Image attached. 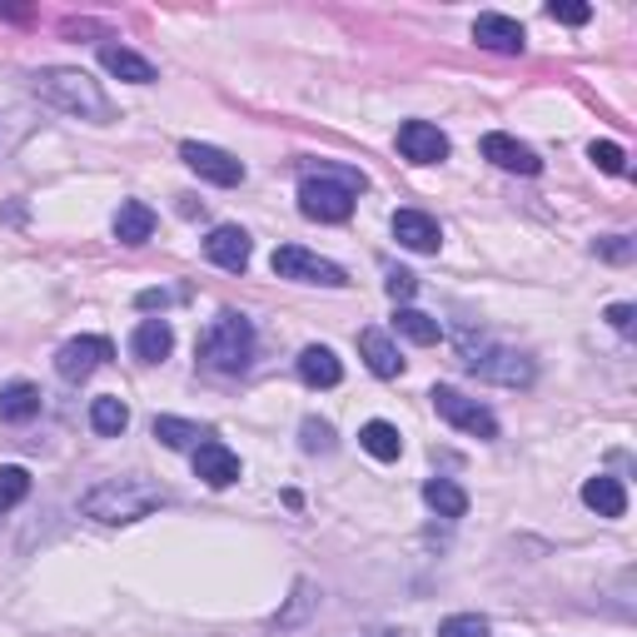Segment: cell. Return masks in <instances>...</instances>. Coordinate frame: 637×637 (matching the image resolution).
Here are the masks:
<instances>
[{"label": "cell", "instance_id": "obj_1", "mask_svg": "<svg viewBox=\"0 0 637 637\" xmlns=\"http://www.w3.org/2000/svg\"><path fill=\"white\" fill-rule=\"evenodd\" d=\"M160 503H165V488L145 484V478H105V484H95L80 498L85 519H95V523H140Z\"/></svg>", "mask_w": 637, "mask_h": 637}, {"label": "cell", "instance_id": "obj_2", "mask_svg": "<svg viewBox=\"0 0 637 637\" xmlns=\"http://www.w3.org/2000/svg\"><path fill=\"white\" fill-rule=\"evenodd\" d=\"M249 359H254V324H249L245 314H235V309L214 314V324L200 339V364L210 369V374L235 378L249 369Z\"/></svg>", "mask_w": 637, "mask_h": 637}, {"label": "cell", "instance_id": "obj_3", "mask_svg": "<svg viewBox=\"0 0 637 637\" xmlns=\"http://www.w3.org/2000/svg\"><path fill=\"white\" fill-rule=\"evenodd\" d=\"M36 95L40 100H50L55 110H65V115H80V120H115V110H110L105 90L90 80L85 71H40L36 75Z\"/></svg>", "mask_w": 637, "mask_h": 637}, {"label": "cell", "instance_id": "obj_4", "mask_svg": "<svg viewBox=\"0 0 637 637\" xmlns=\"http://www.w3.org/2000/svg\"><path fill=\"white\" fill-rule=\"evenodd\" d=\"M354 185H344V179H329V175H309L299 185V210L304 220H318V225H344L349 214H354Z\"/></svg>", "mask_w": 637, "mask_h": 637}, {"label": "cell", "instance_id": "obj_5", "mask_svg": "<svg viewBox=\"0 0 637 637\" xmlns=\"http://www.w3.org/2000/svg\"><path fill=\"white\" fill-rule=\"evenodd\" d=\"M270 264L279 279H295V284H324V289H344V284H349V274L334 260H318V254H309V249H299V245H279Z\"/></svg>", "mask_w": 637, "mask_h": 637}, {"label": "cell", "instance_id": "obj_6", "mask_svg": "<svg viewBox=\"0 0 637 637\" xmlns=\"http://www.w3.org/2000/svg\"><path fill=\"white\" fill-rule=\"evenodd\" d=\"M434 409H438V419H449V424L463 428V434L498 438V419H494V413H488L478 399H463V394L449 389V384H438V389H434Z\"/></svg>", "mask_w": 637, "mask_h": 637}, {"label": "cell", "instance_id": "obj_7", "mask_svg": "<svg viewBox=\"0 0 637 637\" xmlns=\"http://www.w3.org/2000/svg\"><path fill=\"white\" fill-rule=\"evenodd\" d=\"M463 364L473 369L478 378H488V384H508V389H523V384H533V359L513 354V349H469V359Z\"/></svg>", "mask_w": 637, "mask_h": 637}, {"label": "cell", "instance_id": "obj_8", "mask_svg": "<svg viewBox=\"0 0 637 637\" xmlns=\"http://www.w3.org/2000/svg\"><path fill=\"white\" fill-rule=\"evenodd\" d=\"M110 354H115V344H110V339H100V334H80V339H71L55 354V369H60V378H65V384H85L95 369L110 364Z\"/></svg>", "mask_w": 637, "mask_h": 637}, {"label": "cell", "instance_id": "obj_9", "mask_svg": "<svg viewBox=\"0 0 637 637\" xmlns=\"http://www.w3.org/2000/svg\"><path fill=\"white\" fill-rule=\"evenodd\" d=\"M179 154H185V165L195 170L200 179H210V185H245V160H235L229 150H214V145H195L185 140L179 145Z\"/></svg>", "mask_w": 637, "mask_h": 637}, {"label": "cell", "instance_id": "obj_10", "mask_svg": "<svg viewBox=\"0 0 637 637\" xmlns=\"http://www.w3.org/2000/svg\"><path fill=\"white\" fill-rule=\"evenodd\" d=\"M399 150L413 165H438V160H449V135L438 130V125H428V120H403Z\"/></svg>", "mask_w": 637, "mask_h": 637}, {"label": "cell", "instance_id": "obj_11", "mask_svg": "<svg viewBox=\"0 0 637 637\" xmlns=\"http://www.w3.org/2000/svg\"><path fill=\"white\" fill-rule=\"evenodd\" d=\"M195 478H204L210 488H229L239 484V453L220 438H204L200 449H195Z\"/></svg>", "mask_w": 637, "mask_h": 637}, {"label": "cell", "instance_id": "obj_12", "mask_svg": "<svg viewBox=\"0 0 637 637\" xmlns=\"http://www.w3.org/2000/svg\"><path fill=\"white\" fill-rule=\"evenodd\" d=\"M249 254H254V245H249V235L239 225H220L210 239H204V260L220 264V270H229V274H245Z\"/></svg>", "mask_w": 637, "mask_h": 637}, {"label": "cell", "instance_id": "obj_13", "mask_svg": "<svg viewBox=\"0 0 637 637\" xmlns=\"http://www.w3.org/2000/svg\"><path fill=\"white\" fill-rule=\"evenodd\" d=\"M394 239H399L403 249H413V254H438L444 229H438V220H428L424 210H399L394 214Z\"/></svg>", "mask_w": 637, "mask_h": 637}, {"label": "cell", "instance_id": "obj_14", "mask_svg": "<svg viewBox=\"0 0 637 637\" xmlns=\"http://www.w3.org/2000/svg\"><path fill=\"white\" fill-rule=\"evenodd\" d=\"M473 40L484 50H498V55H523V46H528V36H523L519 21H508V15H478L473 21Z\"/></svg>", "mask_w": 637, "mask_h": 637}, {"label": "cell", "instance_id": "obj_15", "mask_svg": "<svg viewBox=\"0 0 637 637\" xmlns=\"http://www.w3.org/2000/svg\"><path fill=\"white\" fill-rule=\"evenodd\" d=\"M484 160H494L508 175H538V170H544V160H538L528 145L513 140V135H484Z\"/></svg>", "mask_w": 637, "mask_h": 637}, {"label": "cell", "instance_id": "obj_16", "mask_svg": "<svg viewBox=\"0 0 637 637\" xmlns=\"http://www.w3.org/2000/svg\"><path fill=\"white\" fill-rule=\"evenodd\" d=\"M170 349H175V329L165 318H145L140 329L130 334V354L140 364H160V359H170Z\"/></svg>", "mask_w": 637, "mask_h": 637}, {"label": "cell", "instance_id": "obj_17", "mask_svg": "<svg viewBox=\"0 0 637 637\" xmlns=\"http://www.w3.org/2000/svg\"><path fill=\"white\" fill-rule=\"evenodd\" d=\"M299 378H304L309 389H334L344 378V364L334 359V349H324V344H309L304 354H299Z\"/></svg>", "mask_w": 637, "mask_h": 637}, {"label": "cell", "instance_id": "obj_18", "mask_svg": "<svg viewBox=\"0 0 637 637\" xmlns=\"http://www.w3.org/2000/svg\"><path fill=\"white\" fill-rule=\"evenodd\" d=\"M583 503H588L598 519H623L627 513V488L617 484V478H608V473H598V478L583 484Z\"/></svg>", "mask_w": 637, "mask_h": 637}, {"label": "cell", "instance_id": "obj_19", "mask_svg": "<svg viewBox=\"0 0 637 637\" xmlns=\"http://www.w3.org/2000/svg\"><path fill=\"white\" fill-rule=\"evenodd\" d=\"M359 354L369 359V369H374L378 378H399L403 374V359H399V349L389 344V334H384V329H364V334H359Z\"/></svg>", "mask_w": 637, "mask_h": 637}, {"label": "cell", "instance_id": "obj_20", "mask_svg": "<svg viewBox=\"0 0 637 637\" xmlns=\"http://www.w3.org/2000/svg\"><path fill=\"white\" fill-rule=\"evenodd\" d=\"M154 235V210L145 200H125L115 210V239L120 245H145Z\"/></svg>", "mask_w": 637, "mask_h": 637}, {"label": "cell", "instance_id": "obj_21", "mask_svg": "<svg viewBox=\"0 0 637 637\" xmlns=\"http://www.w3.org/2000/svg\"><path fill=\"white\" fill-rule=\"evenodd\" d=\"M36 413H40V389L36 384L15 378V384L0 389V424H25V419H36Z\"/></svg>", "mask_w": 637, "mask_h": 637}, {"label": "cell", "instance_id": "obj_22", "mask_svg": "<svg viewBox=\"0 0 637 637\" xmlns=\"http://www.w3.org/2000/svg\"><path fill=\"white\" fill-rule=\"evenodd\" d=\"M100 65H105L110 75H120V80H130V85H150L154 80L150 60L135 55V50H125V46H100Z\"/></svg>", "mask_w": 637, "mask_h": 637}, {"label": "cell", "instance_id": "obj_23", "mask_svg": "<svg viewBox=\"0 0 637 637\" xmlns=\"http://www.w3.org/2000/svg\"><path fill=\"white\" fill-rule=\"evenodd\" d=\"M424 503L434 508L438 519H463V513H469V494H463L459 484H449V478H428Z\"/></svg>", "mask_w": 637, "mask_h": 637}, {"label": "cell", "instance_id": "obj_24", "mask_svg": "<svg viewBox=\"0 0 637 637\" xmlns=\"http://www.w3.org/2000/svg\"><path fill=\"white\" fill-rule=\"evenodd\" d=\"M359 444H364V453H374L378 463H394L403 453V438L394 424H384V419H374V424L359 428Z\"/></svg>", "mask_w": 637, "mask_h": 637}, {"label": "cell", "instance_id": "obj_25", "mask_svg": "<svg viewBox=\"0 0 637 637\" xmlns=\"http://www.w3.org/2000/svg\"><path fill=\"white\" fill-rule=\"evenodd\" d=\"M154 438H160L165 449H200L204 428L189 424V419H170V413H160V419H154Z\"/></svg>", "mask_w": 637, "mask_h": 637}, {"label": "cell", "instance_id": "obj_26", "mask_svg": "<svg viewBox=\"0 0 637 637\" xmlns=\"http://www.w3.org/2000/svg\"><path fill=\"white\" fill-rule=\"evenodd\" d=\"M90 428L100 438H120L125 428H130V409H125L120 399H95L90 403Z\"/></svg>", "mask_w": 637, "mask_h": 637}, {"label": "cell", "instance_id": "obj_27", "mask_svg": "<svg viewBox=\"0 0 637 637\" xmlns=\"http://www.w3.org/2000/svg\"><path fill=\"white\" fill-rule=\"evenodd\" d=\"M394 329H399L403 339H413V344H438L444 339V324L428 318V314H419V309H399V314H394Z\"/></svg>", "mask_w": 637, "mask_h": 637}, {"label": "cell", "instance_id": "obj_28", "mask_svg": "<svg viewBox=\"0 0 637 637\" xmlns=\"http://www.w3.org/2000/svg\"><path fill=\"white\" fill-rule=\"evenodd\" d=\"M25 494H30V473H25L21 463H5V469H0V513L25 503Z\"/></svg>", "mask_w": 637, "mask_h": 637}, {"label": "cell", "instance_id": "obj_29", "mask_svg": "<svg viewBox=\"0 0 637 637\" xmlns=\"http://www.w3.org/2000/svg\"><path fill=\"white\" fill-rule=\"evenodd\" d=\"M588 154H592V165H598L602 175H623V170H627L623 145H613V140H592V145H588Z\"/></svg>", "mask_w": 637, "mask_h": 637}, {"label": "cell", "instance_id": "obj_30", "mask_svg": "<svg viewBox=\"0 0 637 637\" xmlns=\"http://www.w3.org/2000/svg\"><path fill=\"white\" fill-rule=\"evenodd\" d=\"M438 637H488V623L478 613H459L438 623Z\"/></svg>", "mask_w": 637, "mask_h": 637}, {"label": "cell", "instance_id": "obj_31", "mask_svg": "<svg viewBox=\"0 0 637 637\" xmlns=\"http://www.w3.org/2000/svg\"><path fill=\"white\" fill-rule=\"evenodd\" d=\"M304 453H329L334 449V428L329 424H318V419H304Z\"/></svg>", "mask_w": 637, "mask_h": 637}, {"label": "cell", "instance_id": "obj_32", "mask_svg": "<svg viewBox=\"0 0 637 637\" xmlns=\"http://www.w3.org/2000/svg\"><path fill=\"white\" fill-rule=\"evenodd\" d=\"M548 15H553V21H563V25H588L592 21V5H583V0H553V5H548Z\"/></svg>", "mask_w": 637, "mask_h": 637}, {"label": "cell", "instance_id": "obj_33", "mask_svg": "<svg viewBox=\"0 0 637 637\" xmlns=\"http://www.w3.org/2000/svg\"><path fill=\"white\" fill-rule=\"evenodd\" d=\"M633 239H627V235H608V239H598V254H602V260H608V264H627V260H633Z\"/></svg>", "mask_w": 637, "mask_h": 637}, {"label": "cell", "instance_id": "obj_34", "mask_svg": "<svg viewBox=\"0 0 637 637\" xmlns=\"http://www.w3.org/2000/svg\"><path fill=\"white\" fill-rule=\"evenodd\" d=\"M384 289H389L394 304H409V299L419 295V279H413L409 270H389V284H384Z\"/></svg>", "mask_w": 637, "mask_h": 637}, {"label": "cell", "instance_id": "obj_35", "mask_svg": "<svg viewBox=\"0 0 637 637\" xmlns=\"http://www.w3.org/2000/svg\"><path fill=\"white\" fill-rule=\"evenodd\" d=\"M633 318H637V309H633V304H613V309H608V324H613L617 334L633 329Z\"/></svg>", "mask_w": 637, "mask_h": 637}, {"label": "cell", "instance_id": "obj_36", "mask_svg": "<svg viewBox=\"0 0 637 637\" xmlns=\"http://www.w3.org/2000/svg\"><path fill=\"white\" fill-rule=\"evenodd\" d=\"M135 304H140V309H170V304H175V295H170V289H145Z\"/></svg>", "mask_w": 637, "mask_h": 637}]
</instances>
